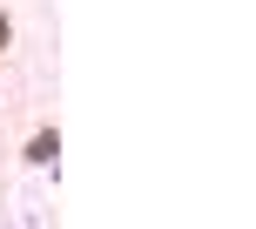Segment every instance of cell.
Here are the masks:
<instances>
[{"label": "cell", "mask_w": 256, "mask_h": 229, "mask_svg": "<svg viewBox=\"0 0 256 229\" xmlns=\"http://www.w3.org/2000/svg\"><path fill=\"white\" fill-rule=\"evenodd\" d=\"M54 148H61V135H54V122H40L34 135H27V148H20V162H27V168H48V162H54Z\"/></svg>", "instance_id": "obj_1"}, {"label": "cell", "mask_w": 256, "mask_h": 229, "mask_svg": "<svg viewBox=\"0 0 256 229\" xmlns=\"http://www.w3.org/2000/svg\"><path fill=\"white\" fill-rule=\"evenodd\" d=\"M7 40H14V14H0V54H7Z\"/></svg>", "instance_id": "obj_2"}]
</instances>
